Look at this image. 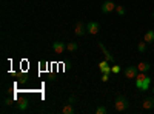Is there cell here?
Here are the masks:
<instances>
[{
  "instance_id": "2e32d148",
  "label": "cell",
  "mask_w": 154,
  "mask_h": 114,
  "mask_svg": "<svg viewBox=\"0 0 154 114\" xmlns=\"http://www.w3.org/2000/svg\"><path fill=\"white\" fill-rule=\"evenodd\" d=\"M114 11L117 12V14H119L120 17L126 14V9H125V6H123V5H117V6H116V9H114Z\"/></svg>"
},
{
  "instance_id": "5b68a950",
  "label": "cell",
  "mask_w": 154,
  "mask_h": 114,
  "mask_svg": "<svg viewBox=\"0 0 154 114\" xmlns=\"http://www.w3.org/2000/svg\"><path fill=\"white\" fill-rule=\"evenodd\" d=\"M99 29H100V25H99L97 22H89V23H86V31H88V34L96 35V34L99 32Z\"/></svg>"
},
{
  "instance_id": "e0dca14e",
  "label": "cell",
  "mask_w": 154,
  "mask_h": 114,
  "mask_svg": "<svg viewBox=\"0 0 154 114\" xmlns=\"http://www.w3.org/2000/svg\"><path fill=\"white\" fill-rule=\"evenodd\" d=\"M146 45H148V43H146L145 40H143V42H139V43H137V51H139V53H145V51H146Z\"/></svg>"
},
{
  "instance_id": "603a6c76",
  "label": "cell",
  "mask_w": 154,
  "mask_h": 114,
  "mask_svg": "<svg viewBox=\"0 0 154 114\" xmlns=\"http://www.w3.org/2000/svg\"><path fill=\"white\" fill-rule=\"evenodd\" d=\"M152 94H154V88H152Z\"/></svg>"
},
{
  "instance_id": "ffe728a7",
  "label": "cell",
  "mask_w": 154,
  "mask_h": 114,
  "mask_svg": "<svg viewBox=\"0 0 154 114\" xmlns=\"http://www.w3.org/2000/svg\"><path fill=\"white\" fill-rule=\"evenodd\" d=\"M108 80H109V74L102 72V82H108Z\"/></svg>"
},
{
  "instance_id": "8992f818",
  "label": "cell",
  "mask_w": 154,
  "mask_h": 114,
  "mask_svg": "<svg viewBox=\"0 0 154 114\" xmlns=\"http://www.w3.org/2000/svg\"><path fill=\"white\" fill-rule=\"evenodd\" d=\"M116 6H117V5H116L112 0H106V2H103V5H102L100 9H102V12L108 14V12H112V11L116 9Z\"/></svg>"
},
{
  "instance_id": "d6986e66",
  "label": "cell",
  "mask_w": 154,
  "mask_h": 114,
  "mask_svg": "<svg viewBox=\"0 0 154 114\" xmlns=\"http://www.w3.org/2000/svg\"><path fill=\"white\" fill-rule=\"evenodd\" d=\"M111 72L119 74V72H120V65H112V66H111Z\"/></svg>"
},
{
  "instance_id": "7c38bea8",
  "label": "cell",
  "mask_w": 154,
  "mask_h": 114,
  "mask_svg": "<svg viewBox=\"0 0 154 114\" xmlns=\"http://www.w3.org/2000/svg\"><path fill=\"white\" fill-rule=\"evenodd\" d=\"M143 40H145L146 43H152V42H154V29H148V31L145 32Z\"/></svg>"
},
{
  "instance_id": "52a82bcc",
  "label": "cell",
  "mask_w": 154,
  "mask_h": 114,
  "mask_svg": "<svg viewBox=\"0 0 154 114\" xmlns=\"http://www.w3.org/2000/svg\"><path fill=\"white\" fill-rule=\"evenodd\" d=\"M142 108H143L145 111H149V109L154 108V96H151V97H145V99H143Z\"/></svg>"
},
{
  "instance_id": "ac0fdd59",
  "label": "cell",
  "mask_w": 154,
  "mask_h": 114,
  "mask_svg": "<svg viewBox=\"0 0 154 114\" xmlns=\"http://www.w3.org/2000/svg\"><path fill=\"white\" fill-rule=\"evenodd\" d=\"M106 112H108V109H106L103 105H100V106L96 108V114H106Z\"/></svg>"
},
{
  "instance_id": "8fae6325",
  "label": "cell",
  "mask_w": 154,
  "mask_h": 114,
  "mask_svg": "<svg viewBox=\"0 0 154 114\" xmlns=\"http://www.w3.org/2000/svg\"><path fill=\"white\" fill-rule=\"evenodd\" d=\"M149 68H151V65H149L148 62H140L139 65H137L139 72H146V71H149Z\"/></svg>"
},
{
  "instance_id": "7402d4cb",
  "label": "cell",
  "mask_w": 154,
  "mask_h": 114,
  "mask_svg": "<svg viewBox=\"0 0 154 114\" xmlns=\"http://www.w3.org/2000/svg\"><path fill=\"white\" fill-rule=\"evenodd\" d=\"M152 22H154V14H152Z\"/></svg>"
},
{
  "instance_id": "7a4b0ae2",
  "label": "cell",
  "mask_w": 154,
  "mask_h": 114,
  "mask_svg": "<svg viewBox=\"0 0 154 114\" xmlns=\"http://www.w3.org/2000/svg\"><path fill=\"white\" fill-rule=\"evenodd\" d=\"M114 108L117 112H125L128 111V108H130V102H128V99L122 94H119L117 97H116V102H114Z\"/></svg>"
},
{
  "instance_id": "5bb4252c",
  "label": "cell",
  "mask_w": 154,
  "mask_h": 114,
  "mask_svg": "<svg viewBox=\"0 0 154 114\" xmlns=\"http://www.w3.org/2000/svg\"><path fill=\"white\" fill-rule=\"evenodd\" d=\"M66 49L69 53H74V51H77V49H79V45H77L75 42H68L66 43Z\"/></svg>"
},
{
  "instance_id": "3957f363",
  "label": "cell",
  "mask_w": 154,
  "mask_h": 114,
  "mask_svg": "<svg viewBox=\"0 0 154 114\" xmlns=\"http://www.w3.org/2000/svg\"><path fill=\"white\" fill-rule=\"evenodd\" d=\"M74 32H75L77 37H82L83 34H86V32H88V31H86V23H83V22H77V23H75V26H74Z\"/></svg>"
},
{
  "instance_id": "9a60e30c",
  "label": "cell",
  "mask_w": 154,
  "mask_h": 114,
  "mask_svg": "<svg viewBox=\"0 0 154 114\" xmlns=\"http://www.w3.org/2000/svg\"><path fill=\"white\" fill-rule=\"evenodd\" d=\"M72 112H74V108H72L71 103H66L65 106L62 108V114H72Z\"/></svg>"
},
{
  "instance_id": "9c48e42d",
  "label": "cell",
  "mask_w": 154,
  "mask_h": 114,
  "mask_svg": "<svg viewBox=\"0 0 154 114\" xmlns=\"http://www.w3.org/2000/svg\"><path fill=\"white\" fill-rule=\"evenodd\" d=\"M99 69H100L102 72H105V74H109V72H111L109 62H108V60H102V62L99 63Z\"/></svg>"
},
{
  "instance_id": "30bf717a",
  "label": "cell",
  "mask_w": 154,
  "mask_h": 114,
  "mask_svg": "<svg viewBox=\"0 0 154 114\" xmlns=\"http://www.w3.org/2000/svg\"><path fill=\"white\" fill-rule=\"evenodd\" d=\"M99 46H100V49H102V51H103V54H105L106 60H108L109 63H114V57L109 54V51H108V49L105 48V45H103V43H99Z\"/></svg>"
},
{
  "instance_id": "6da1fadb",
  "label": "cell",
  "mask_w": 154,
  "mask_h": 114,
  "mask_svg": "<svg viewBox=\"0 0 154 114\" xmlns=\"http://www.w3.org/2000/svg\"><path fill=\"white\" fill-rule=\"evenodd\" d=\"M134 80H136V88H137V90H140V91H148L149 90L151 77H148L145 72H139Z\"/></svg>"
},
{
  "instance_id": "4fadbf2b",
  "label": "cell",
  "mask_w": 154,
  "mask_h": 114,
  "mask_svg": "<svg viewBox=\"0 0 154 114\" xmlns=\"http://www.w3.org/2000/svg\"><path fill=\"white\" fill-rule=\"evenodd\" d=\"M28 106H29V103H28V100H26V99L20 100V102L17 103V109H19V111H26Z\"/></svg>"
},
{
  "instance_id": "ba28073f",
  "label": "cell",
  "mask_w": 154,
  "mask_h": 114,
  "mask_svg": "<svg viewBox=\"0 0 154 114\" xmlns=\"http://www.w3.org/2000/svg\"><path fill=\"white\" fill-rule=\"evenodd\" d=\"M53 49H54L56 54H62L66 49V43L65 42H54L53 43Z\"/></svg>"
},
{
  "instance_id": "277c9868",
  "label": "cell",
  "mask_w": 154,
  "mask_h": 114,
  "mask_svg": "<svg viewBox=\"0 0 154 114\" xmlns=\"http://www.w3.org/2000/svg\"><path fill=\"white\" fill-rule=\"evenodd\" d=\"M123 74H125L126 79H136L137 74H139V69H137V66H126Z\"/></svg>"
},
{
  "instance_id": "44dd1931",
  "label": "cell",
  "mask_w": 154,
  "mask_h": 114,
  "mask_svg": "<svg viewBox=\"0 0 154 114\" xmlns=\"http://www.w3.org/2000/svg\"><path fill=\"white\" fill-rule=\"evenodd\" d=\"M11 103H12V100H9V99H8V100H5V105H11Z\"/></svg>"
}]
</instances>
